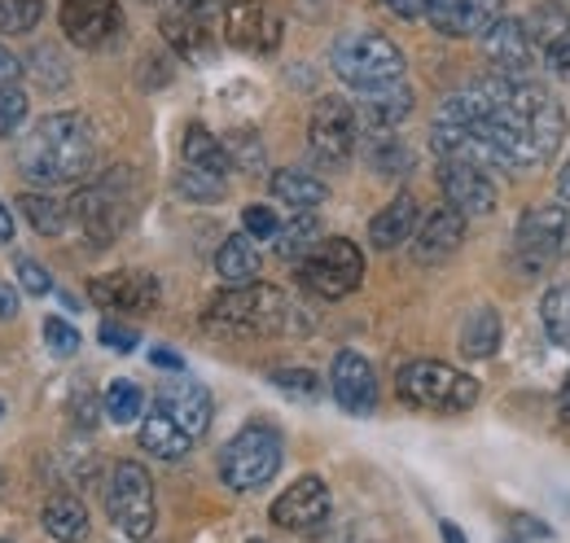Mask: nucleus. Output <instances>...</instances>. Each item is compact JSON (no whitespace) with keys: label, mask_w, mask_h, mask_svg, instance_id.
<instances>
[{"label":"nucleus","mask_w":570,"mask_h":543,"mask_svg":"<svg viewBox=\"0 0 570 543\" xmlns=\"http://www.w3.org/2000/svg\"><path fill=\"white\" fill-rule=\"evenodd\" d=\"M18 206H22L27 224H31L40 237H58V233L67 228V206L58 203V198H49V194H22Z\"/></svg>","instance_id":"34"},{"label":"nucleus","mask_w":570,"mask_h":543,"mask_svg":"<svg viewBox=\"0 0 570 543\" xmlns=\"http://www.w3.org/2000/svg\"><path fill=\"white\" fill-rule=\"evenodd\" d=\"M224 40L246 53H273L282 45V13L268 0H228L224 4Z\"/></svg>","instance_id":"12"},{"label":"nucleus","mask_w":570,"mask_h":543,"mask_svg":"<svg viewBox=\"0 0 570 543\" xmlns=\"http://www.w3.org/2000/svg\"><path fill=\"white\" fill-rule=\"evenodd\" d=\"M273 198L285 206H294V210H312V206H321L330 198V189H325V180L321 176H307V171H298V167H285V171H273Z\"/></svg>","instance_id":"27"},{"label":"nucleus","mask_w":570,"mask_h":543,"mask_svg":"<svg viewBox=\"0 0 570 543\" xmlns=\"http://www.w3.org/2000/svg\"><path fill=\"white\" fill-rule=\"evenodd\" d=\"M18 171L31 180V185H75L92 171L97 162V140L83 115H49L40 119L31 132L18 140Z\"/></svg>","instance_id":"1"},{"label":"nucleus","mask_w":570,"mask_h":543,"mask_svg":"<svg viewBox=\"0 0 570 543\" xmlns=\"http://www.w3.org/2000/svg\"><path fill=\"white\" fill-rule=\"evenodd\" d=\"M316 241H321V219L312 210H294V219L282 224L277 237H273V246H277V255L285 264H298Z\"/></svg>","instance_id":"29"},{"label":"nucleus","mask_w":570,"mask_h":543,"mask_svg":"<svg viewBox=\"0 0 570 543\" xmlns=\"http://www.w3.org/2000/svg\"><path fill=\"white\" fill-rule=\"evenodd\" d=\"M149 364H158V368H171V373H180V368H185V359H180L171 346H154V351H149Z\"/></svg>","instance_id":"47"},{"label":"nucleus","mask_w":570,"mask_h":543,"mask_svg":"<svg viewBox=\"0 0 570 543\" xmlns=\"http://www.w3.org/2000/svg\"><path fill=\"white\" fill-rule=\"evenodd\" d=\"M417 224H422L417 198H413V194H400L395 203H386L368 219V241H373L377 250H395V246H404V241L417 233Z\"/></svg>","instance_id":"22"},{"label":"nucleus","mask_w":570,"mask_h":543,"mask_svg":"<svg viewBox=\"0 0 570 543\" xmlns=\"http://www.w3.org/2000/svg\"><path fill=\"white\" fill-rule=\"evenodd\" d=\"M242 224H246V237H255V241H273L277 237V228H282V219H277V210L264 203H250L242 210Z\"/></svg>","instance_id":"39"},{"label":"nucleus","mask_w":570,"mask_h":543,"mask_svg":"<svg viewBox=\"0 0 570 543\" xmlns=\"http://www.w3.org/2000/svg\"><path fill=\"white\" fill-rule=\"evenodd\" d=\"M282 461H285V447H282V434L268 425V421H250L246 430H237L224 452H219V477L228 491H259L268 486L273 477L282 474Z\"/></svg>","instance_id":"3"},{"label":"nucleus","mask_w":570,"mask_h":543,"mask_svg":"<svg viewBox=\"0 0 570 543\" xmlns=\"http://www.w3.org/2000/svg\"><path fill=\"white\" fill-rule=\"evenodd\" d=\"M154 407L158 412H167L194 443L212 430V391L207 386H198V382H189V377H180V382H167L158 395H154Z\"/></svg>","instance_id":"19"},{"label":"nucleus","mask_w":570,"mask_h":543,"mask_svg":"<svg viewBox=\"0 0 570 543\" xmlns=\"http://www.w3.org/2000/svg\"><path fill=\"white\" fill-rule=\"evenodd\" d=\"M141 447L149 456H158V461H180V456H189V447H194V438L167 416V412H149L141 421Z\"/></svg>","instance_id":"25"},{"label":"nucleus","mask_w":570,"mask_h":543,"mask_svg":"<svg viewBox=\"0 0 570 543\" xmlns=\"http://www.w3.org/2000/svg\"><path fill=\"white\" fill-rule=\"evenodd\" d=\"M461 241H465V215L443 203L417 224V233H413V259L417 264H443V259H452L461 250Z\"/></svg>","instance_id":"20"},{"label":"nucleus","mask_w":570,"mask_h":543,"mask_svg":"<svg viewBox=\"0 0 570 543\" xmlns=\"http://www.w3.org/2000/svg\"><path fill=\"white\" fill-rule=\"evenodd\" d=\"M558 198H562V203H570V162L558 171Z\"/></svg>","instance_id":"53"},{"label":"nucleus","mask_w":570,"mask_h":543,"mask_svg":"<svg viewBox=\"0 0 570 543\" xmlns=\"http://www.w3.org/2000/svg\"><path fill=\"white\" fill-rule=\"evenodd\" d=\"M364 162L382 176V180H400V176H409L413 171V149L404 145V140H395V136L377 132L368 145H364Z\"/></svg>","instance_id":"28"},{"label":"nucleus","mask_w":570,"mask_h":543,"mask_svg":"<svg viewBox=\"0 0 570 543\" xmlns=\"http://www.w3.org/2000/svg\"><path fill=\"white\" fill-rule=\"evenodd\" d=\"M558 412H562V421H570V373L562 382V391H558Z\"/></svg>","instance_id":"52"},{"label":"nucleus","mask_w":570,"mask_h":543,"mask_svg":"<svg viewBox=\"0 0 570 543\" xmlns=\"http://www.w3.org/2000/svg\"><path fill=\"white\" fill-rule=\"evenodd\" d=\"M395 391L409 407H422V412H470L479 404V382L452 364H439V359H413L395 373Z\"/></svg>","instance_id":"5"},{"label":"nucleus","mask_w":570,"mask_h":543,"mask_svg":"<svg viewBox=\"0 0 570 543\" xmlns=\"http://www.w3.org/2000/svg\"><path fill=\"white\" fill-rule=\"evenodd\" d=\"M513 250H518L522 272H531V276H540V272H549L553 264H562V259L570 255V210H567V203L531 206V210L518 219Z\"/></svg>","instance_id":"8"},{"label":"nucleus","mask_w":570,"mask_h":543,"mask_svg":"<svg viewBox=\"0 0 570 543\" xmlns=\"http://www.w3.org/2000/svg\"><path fill=\"white\" fill-rule=\"evenodd\" d=\"M259 268H264V255H259L255 237H246V233L224 237V246L215 250V272H219V280H228V285H250V280H259Z\"/></svg>","instance_id":"24"},{"label":"nucleus","mask_w":570,"mask_h":543,"mask_svg":"<svg viewBox=\"0 0 570 543\" xmlns=\"http://www.w3.org/2000/svg\"><path fill=\"white\" fill-rule=\"evenodd\" d=\"M45 342H49V351H53V355H62V359H67V355H75V351H79V329H75L71 320H62V316H49V320H45Z\"/></svg>","instance_id":"42"},{"label":"nucleus","mask_w":570,"mask_h":543,"mask_svg":"<svg viewBox=\"0 0 570 543\" xmlns=\"http://www.w3.org/2000/svg\"><path fill=\"white\" fill-rule=\"evenodd\" d=\"M13 241V210L0 203V246H9Z\"/></svg>","instance_id":"50"},{"label":"nucleus","mask_w":570,"mask_h":543,"mask_svg":"<svg viewBox=\"0 0 570 543\" xmlns=\"http://www.w3.org/2000/svg\"><path fill=\"white\" fill-rule=\"evenodd\" d=\"M88 298L101 307V312H124V316H145L158 307L163 289L149 272H110V276H97L88 285Z\"/></svg>","instance_id":"14"},{"label":"nucleus","mask_w":570,"mask_h":543,"mask_svg":"<svg viewBox=\"0 0 570 543\" xmlns=\"http://www.w3.org/2000/svg\"><path fill=\"white\" fill-rule=\"evenodd\" d=\"M330 62H334V75L356 92H377V88H391L404 79V53L377 31L338 36L330 49Z\"/></svg>","instance_id":"4"},{"label":"nucleus","mask_w":570,"mask_h":543,"mask_svg":"<svg viewBox=\"0 0 570 543\" xmlns=\"http://www.w3.org/2000/svg\"><path fill=\"white\" fill-rule=\"evenodd\" d=\"M124 189H128V171H106L97 185L79 189L75 203L67 206L75 215V224L83 228V237H88L97 250L110 246V241L124 233L128 215H132V198H128Z\"/></svg>","instance_id":"9"},{"label":"nucleus","mask_w":570,"mask_h":543,"mask_svg":"<svg viewBox=\"0 0 570 543\" xmlns=\"http://www.w3.org/2000/svg\"><path fill=\"white\" fill-rule=\"evenodd\" d=\"M27 124V92L13 83V88H0V136H13Z\"/></svg>","instance_id":"40"},{"label":"nucleus","mask_w":570,"mask_h":543,"mask_svg":"<svg viewBox=\"0 0 570 543\" xmlns=\"http://www.w3.org/2000/svg\"><path fill=\"white\" fill-rule=\"evenodd\" d=\"M31 75L40 88H62L71 75H67V62L58 58V49H36L31 53Z\"/></svg>","instance_id":"38"},{"label":"nucleus","mask_w":570,"mask_h":543,"mask_svg":"<svg viewBox=\"0 0 570 543\" xmlns=\"http://www.w3.org/2000/svg\"><path fill=\"white\" fill-rule=\"evenodd\" d=\"M224 149H228V167H237L246 176H259L264 171V145H259L255 132H233L224 140Z\"/></svg>","instance_id":"37"},{"label":"nucleus","mask_w":570,"mask_h":543,"mask_svg":"<svg viewBox=\"0 0 570 543\" xmlns=\"http://www.w3.org/2000/svg\"><path fill=\"white\" fill-rule=\"evenodd\" d=\"M500 351V316L492 307H479L465 316V329H461V355L470 359H492Z\"/></svg>","instance_id":"30"},{"label":"nucleus","mask_w":570,"mask_h":543,"mask_svg":"<svg viewBox=\"0 0 570 543\" xmlns=\"http://www.w3.org/2000/svg\"><path fill=\"white\" fill-rule=\"evenodd\" d=\"M513 531H518V535H531V540H549V535H553V531H544L535 517H518V522H513Z\"/></svg>","instance_id":"48"},{"label":"nucleus","mask_w":570,"mask_h":543,"mask_svg":"<svg viewBox=\"0 0 570 543\" xmlns=\"http://www.w3.org/2000/svg\"><path fill=\"white\" fill-rule=\"evenodd\" d=\"M518 543H522V540H518Z\"/></svg>","instance_id":"56"},{"label":"nucleus","mask_w":570,"mask_h":543,"mask_svg":"<svg viewBox=\"0 0 570 543\" xmlns=\"http://www.w3.org/2000/svg\"><path fill=\"white\" fill-rule=\"evenodd\" d=\"M273 386H282L285 395H298V399H316L321 395V382L307 368H277L273 373Z\"/></svg>","instance_id":"41"},{"label":"nucleus","mask_w":570,"mask_h":543,"mask_svg":"<svg viewBox=\"0 0 570 543\" xmlns=\"http://www.w3.org/2000/svg\"><path fill=\"white\" fill-rule=\"evenodd\" d=\"M163 36L167 45L185 58V62H207L212 58V31H207V18L176 4L171 13H163Z\"/></svg>","instance_id":"23"},{"label":"nucleus","mask_w":570,"mask_h":543,"mask_svg":"<svg viewBox=\"0 0 570 543\" xmlns=\"http://www.w3.org/2000/svg\"><path fill=\"white\" fill-rule=\"evenodd\" d=\"M360 140V119L356 106L343 101V97H321L312 106V119H307V145H312V158L321 167H343L352 154H356Z\"/></svg>","instance_id":"10"},{"label":"nucleus","mask_w":570,"mask_h":543,"mask_svg":"<svg viewBox=\"0 0 570 543\" xmlns=\"http://www.w3.org/2000/svg\"><path fill=\"white\" fill-rule=\"evenodd\" d=\"M0 412H4V407H0Z\"/></svg>","instance_id":"55"},{"label":"nucleus","mask_w":570,"mask_h":543,"mask_svg":"<svg viewBox=\"0 0 570 543\" xmlns=\"http://www.w3.org/2000/svg\"><path fill=\"white\" fill-rule=\"evenodd\" d=\"M45 18V0H0V31L4 36H27Z\"/></svg>","instance_id":"36"},{"label":"nucleus","mask_w":570,"mask_h":543,"mask_svg":"<svg viewBox=\"0 0 570 543\" xmlns=\"http://www.w3.org/2000/svg\"><path fill=\"white\" fill-rule=\"evenodd\" d=\"M360 280H364V255H360L356 241L347 237H321L303 259H298V285L316 298H347L356 294Z\"/></svg>","instance_id":"6"},{"label":"nucleus","mask_w":570,"mask_h":543,"mask_svg":"<svg viewBox=\"0 0 570 543\" xmlns=\"http://www.w3.org/2000/svg\"><path fill=\"white\" fill-rule=\"evenodd\" d=\"M504 18V0H439L430 9V27L448 40H470V36H488Z\"/></svg>","instance_id":"17"},{"label":"nucleus","mask_w":570,"mask_h":543,"mask_svg":"<svg viewBox=\"0 0 570 543\" xmlns=\"http://www.w3.org/2000/svg\"><path fill=\"white\" fill-rule=\"evenodd\" d=\"M325 517H330V486L321 482V477H298L289 491L277 495V504H273V522L285 526V531H321L325 526Z\"/></svg>","instance_id":"16"},{"label":"nucleus","mask_w":570,"mask_h":543,"mask_svg":"<svg viewBox=\"0 0 570 543\" xmlns=\"http://www.w3.org/2000/svg\"><path fill=\"white\" fill-rule=\"evenodd\" d=\"M439 189H443V203L461 210L465 219H483L500 203L492 171L479 162H465V158H439Z\"/></svg>","instance_id":"11"},{"label":"nucleus","mask_w":570,"mask_h":543,"mask_svg":"<svg viewBox=\"0 0 570 543\" xmlns=\"http://www.w3.org/2000/svg\"><path fill=\"white\" fill-rule=\"evenodd\" d=\"M409 115H413V88H409L404 79L391 83V88H377V92H360L356 119L368 132H391V128H400Z\"/></svg>","instance_id":"21"},{"label":"nucleus","mask_w":570,"mask_h":543,"mask_svg":"<svg viewBox=\"0 0 570 543\" xmlns=\"http://www.w3.org/2000/svg\"><path fill=\"white\" fill-rule=\"evenodd\" d=\"M97 338H101V346H110V351H119V355H128V351L141 346V334H137L132 325H119V320H101Z\"/></svg>","instance_id":"43"},{"label":"nucleus","mask_w":570,"mask_h":543,"mask_svg":"<svg viewBox=\"0 0 570 543\" xmlns=\"http://www.w3.org/2000/svg\"><path fill=\"white\" fill-rule=\"evenodd\" d=\"M62 36L79 49H106L115 36H124L119 0H62Z\"/></svg>","instance_id":"13"},{"label":"nucleus","mask_w":570,"mask_h":543,"mask_svg":"<svg viewBox=\"0 0 570 543\" xmlns=\"http://www.w3.org/2000/svg\"><path fill=\"white\" fill-rule=\"evenodd\" d=\"M250 543H268V540H250Z\"/></svg>","instance_id":"54"},{"label":"nucleus","mask_w":570,"mask_h":543,"mask_svg":"<svg viewBox=\"0 0 570 543\" xmlns=\"http://www.w3.org/2000/svg\"><path fill=\"white\" fill-rule=\"evenodd\" d=\"M203 325L219 338H268V334H303L312 329V312L289 303L273 285H228L207 303Z\"/></svg>","instance_id":"2"},{"label":"nucleus","mask_w":570,"mask_h":543,"mask_svg":"<svg viewBox=\"0 0 570 543\" xmlns=\"http://www.w3.org/2000/svg\"><path fill=\"white\" fill-rule=\"evenodd\" d=\"M540 320H544L549 342L570 351V285H553V289L540 298Z\"/></svg>","instance_id":"33"},{"label":"nucleus","mask_w":570,"mask_h":543,"mask_svg":"<svg viewBox=\"0 0 570 543\" xmlns=\"http://www.w3.org/2000/svg\"><path fill=\"white\" fill-rule=\"evenodd\" d=\"M483 53L497 67V75L509 79H527V70L535 67V36L527 22L518 18H500L497 27L483 36Z\"/></svg>","instance_id":"18"},{"label":"nucleus","mask_w":570,"mask_h":543,"mask_svg":"<svg viewBox=\"0 0 570 543\" xmlns=\"http://www.w3.org/2000/svg\"><path fill=\"white\" fill-rule=\"evenodd\" d=\"M101 407H106V421H115V425H132V421H141L145 416V391L137 386V382L119 377V382L106 386Z\"/></svg>","instance_id":"32"},{"label":"nucleus","mask_w":570,"mask_h":543,"mask_svg":"<svg viewBox=\"0 0 570 543\" xmlns=\"http://www.w3.org/2000/svg\"><path fill=\"white\" fill-rule=\"evenodd\" d=\"M330 391L343 412L352 416H373L377 412V373L360 351H338L330 368Z\"/></svg>","instance_id":"15"},{"label":"nucleus","mask_w":570,"mask_h":543,"mask_svg":"<svg viewBox=\"0 0 570 543\" xmlns=\"http://www.w3.org/2000/svg\"><path fill=\"white\" fill-rule=\"evenodd\" d=\"M382 4H386L395 18H409V22H413V18H430V9H434L439 0H382Z\"/></svg>","instance_id":"45"},{"label":"nucleus","mask_w":570,"mask_h":543,"mask_svg":"<svg viewBox=\"0 0 570 543\" xmlns=\"http://www.w3.org/2000/svg\"><path fill=\"white\" fill-rule=\"evenodd\" d=\"M106 513H110L115 531L128 535L132 543H141L154 535L158 504H154V477L145 474V465L119 461V465L110 470V482H106Z\"/></svg>","instance_id":"7"},{"label":"nucleus","mask_w":570,"mask_h":543,"mask_svg":"<svg viewBox=\"0 0 570 543\" xmlns=\"http://www.w3.org/2000/svg\"><path fill=\"white\" fill-rule=\"evenodd\" d=\"M439 535H443V543H470V540H465V531H461L456 522H439Z\"/></svg>","instance_id":"51"},{"label":"nucleus","mask_w":570,"mask_h":543,"mask_svg":"<svg viewBox=\"0 0 570 543\" xmlns=\"http://www.w3.org/2000/svg\"><path fill=\"white\" fill-rule=\"evenodd\" d=\"M18 280H22V289L36 294V298H45V294L53 289V276L40 268L36 259H18Z\"/></svg>","instance_id":"44"},{"label":"nucleus","mask_w":570,"mask_h":543,"mask_svg":"<svg viewBox=\"0 0 570 543\" xmlns=\"http://www.w3.org/2000/svg\"><path fill=\"white\" fill-rule=\"evenodd\" d=\"M176 189H180L189 203H219V198L228 194L224 176H219V171H203V167H185L180 180H176Z\"/></svg>","instance_id":"35"},{"label":"nucleus","mask_w":570,"mask_h":543,"mask_svg":"<svg viewBox=\"0 0 570 543\" xmlns=\"http://www.w3.org/2000/svg\"><path fill=\"white\" fill-rule=\"evenodd\" d=\"M18 75H22V62L0 45V88H13V83H18Z\"/></svg>","instance_id":"46"},{"label":"nucleus","mask_w":570,"mask_h":543,"mask_svg":"<svg viewBox=\"0 0 570 543\" xmlns=\"http://www.w3.org/2000/svg\"><path fill=\"white\" fill-rule=\"evenodd\" d=\"M18 316V294L13 285H0V320H13Z\"/></svg>","instance_id":"49"},{"label":"nucleus","mask_w":570,"mask_h":543,"mask_svg":"<svg viewBox=\"0 0 570 543\" xmlns=\"http://www.w3.org/2000/svg\"><path fill=\"white\" fill-rule=\"evenodd\" d=\"M180 158H185V167H203V171H219V176H228V149H224V140H215L203 124L185 128Z\"/></svg>","instance_id":"31"},{"label":"nucleus","mask_w":570,"mask_h":543,"mask_svg":"<svg viewBox=\"0 0 570 543\" xmlns=\"http://www.w3.org/2000/svg\"><path fill=\"white\" fill-rule=\"evenodd\" d=\"M40 522H45V531L58 543L88 540V509H83V500H75V495H53V500L45 504Z\"/></svg>","instance_id":"26"}]
</instances>
